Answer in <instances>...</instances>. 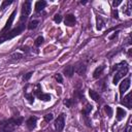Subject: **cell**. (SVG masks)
Wrapping results in <instances>:
<instances>
[{
	"mask_svg": "<svg viewBox=\"0 0 132 132\" xmlns=\"http://www.w3.org/2000/svg\"><path fill=\"white\" fill-rule=\"evenodd\" d=\"M23 122V118H16V119H9L8 121L2 123V130L4 132H11L14 130V128L19 125H21Z\"/></svg>",
	"mask_w": 132,
	"mask_h": 132,
	"instance_id": "6da1fadb",
	"label": "cell"
},
{
	"mask_svg": "<svg viewBox=\"0 0 132 132\" xmlns=\"http://www.w3.org/2000/svg\"><path fill=\"white\" fill-rule=\"evenodd\" d=\"M24 28H25V24H21V25H19L18 27H15L14 29H12L11 31L6 32L5 34H3V35L0 37V43L3 42V41H5V40L11 39V38L15 37L16 35H20V34L23 32Z\"/></svg>",
	"mask_w": 132,
	"mask_h": 132,
	"instance_id": "7a4b0ae2",
	"label": "cell"
},
{
	"mask_svg": "<svg viewBox=\"0 0 132 132\" xmlns=\"http://www.w3.org/2000/svg\"><path fill=\"white\" fill-rule=\"evenodd\" d=\"M31 12V2L26 1L23 3V8H22V15H21V22H24L27 20L28 15Z\"/></svg>",
	"mask_w": 132,
	"mask_h": 132,
	"instance_id": "3957f363",
	"label": "cell"
},
{
	"mask_svg": "<svg viewBox=\"0 0 132 132\" xmlns=\"http://www.w3.org/2000/svg\"><path fill=\"white\" fill-rule=\"evenodd\" d=\"M15 14H16V9H14L13 11H12V13L10 14V16H9V19L7 20V22H6V24H5V26L3 27V29L1 30V34L3 35V34H5L7 31H8V29L11 27V25H12V22H13V20H14V16H15Z\"/></svg>",
	"mask_w": 132,
	"mask_h": 132,
	"instance_id": "277c9868",
	"label": "cell"
},
{
	"mask_svg": "<svg viewBox=\"0 0 132 132\" xmlns=\"http://www.w3.org/2000/svg\"><path fill=\"white\" fill-rule=\"evenodd\" d=\"M120 68H121V69L117 72V74H116V76L113 77V80H112L114 85H117V84L119 82V80L128 72V67H127V66H121Z\"/></svg>",
	"mask_w": 132,
	"mask_h": 132,
	"instance_id": "5b68a950",
	"label": "cell"
},
{
	"mask_svg": "<svg viewBox=\"0 0 132 132\" xmlns=\"http://www.w3.org/2000/svg\"><path fill=\"white\" fill-rule=\"evenodd\" d=\"M64 126H65L64 114H63V113H61V114L57 118V120L55 121V127H56V129H57L58 131H62V130H63V128H64Z\"/></svg>",
	"mask_w": 132,
	"mask_h": 132,
	"instance_id": "8992f818",
	"label": "cell"
},
{
	"mask_svg": "<svg viewBox=\"0 0 132 132\" xmlns=\"http://www.w3.org/2000/svg\"><path fill=\"white\" fill-rule=\"evenodd\" d=\"M129 87H130V78L128 77V78L122 80V82H121V85H120V94L123 96L124 93L129 89Z\"/></svg>",
	"mask_w": 132,
	"mask_h": 132,
	"instance_id": "52a82bcc",
	"label": "cell"
},
{
	"mask_svg": "<svg viewBox=\"0 0 132 132\" xmlns=\"http://www.w3.org/2000/svg\"><path fill=\"white\" fill-rule=\"evenodd\" d=\"M65 25L66 26H69V27H72L75 25V16L73 14H67L65 16Z\"/></svg>",
	"mask_w": 132,
	"mask_h": 132,
	"instance_id": "ba28073f",
	"label": "cell"
},
{
	"mask_svg": "<svg viewBox=\"0 0 132 132\" xmlns=\"http://www.w3.org/2000/svg\"><path fill=\"white\" fill-rule=\"evenodd\" d=\"M36 122H37V119H36L35 117H30V118L26 121V125H27V127H28L30 130H32V129L35 128Z\"/></svg>",
	"mask_w": 132,
	"mask_h": 132,
	"instance_id": "9c48e42d",
	"label": "cell"
},
{
	"mask_svg": "<svg viewBox=\"0 0 132 132\" xmlns=\"http://www.w3.org/2000/svg\"><path fill=\"white\" fill-rule=\"evenodd\" d=\"M45 6H46V2H45V1H43V0L37 1V2L35 3V10H36L37 12H39V11H41Z\"/></svg>",
	"mask_w": 132,
	"mask_h": 132,
	"instance_id": "30bf717a",
	"label": "cell"
},
{
	"mask_svg": "<svg viewBox=\"0 0 132 132\" xmlns=\"http://www.w3.org/2000/svg\"><path fill=\"white\" fill-rule=\"evenodd\" d=\"M130 98H131V93H129V94L124 98V100L122 101V103H123L127 108H129V109L132 107V103H131V99H130Z\"/></svg>",
	"mask_w": 132,
	"mask_h": 132,
	"instance_id": "8fae6325",
	"label": "cell"
},
{
	"mask_svg": "<svg viewBox=\"0 0 132 132\" xmlns=\"http://www.w3.org/2000/svg\"><path fill=\"white\" fill-rule=\"evenodd\" d=\"M126 116V111L121 108V107H118L117 108V120L118 121H121L122 119H124V117Z\"/></svg>",
	"mask_w": 132,
	"mask_h": 132,
	"instance_id": "7c38bea8",
	"label": "cell"
},
{
	"mask_svg": "<svg viewBox=\"0 0 132 132\" xmlns=\"http://www.w3.org/2000/svg\"><path fill=\"white\" fill-rule=\"evenodd\" d=\"M89 95H90V97H91V99H93L94 101H99V99H100V96H99V94L96 92V91H94V90H89Z\"/></svg>",
	"mask_w": 132,
	"mask_h": 132,
	"instance_id": "4fadbf2b",
	"label": "cell"
},
{
	"mask_svg": "<svg viewBox=\"0 0 132 132\" xmlns=\"http://www.w3.org/2000/svg\"><path fill=\"white\" fill-rule=\"evenodd\" d=\"M104 68H105V66L104 65H101V66H99V67H97L96 69H95V71H94V73H93V76L95 77V78H97V77H99V75L102 73V71L104 70Z\"/></svg>",
	"mask_w": 132,
	"mask_h": 132,
	"instance_id": "5bb4252c",
	"label": "cell"
},
{
	"mask_svg": "<svg viewBox=\"0 0 132 132\" xmlns=\"http://www.w3.org/2000/svg\"><path fill=\"white\" fill-rule=\"evenodd\" d=\"M73 72H74V68H73V66H71V65L67 66V67L64 69V73H65V75H67L68 77L72 76Z\"/></svg>",
	"mask_w": 132,
	"mask_h": 132,
	"instance_id": "9a60e30c",
	"label": "cell"
},
{
	"mask_svg": "<svg viewBox=\"0 0 132 132\" xmlns=\"http://www.w3.org/2000/svg\"><path fill=\"white\" fill-rule=\"evenodd\" d=\"M37 97L40 99V100H42V101H48L50 99H51V96L48 95V94H44V93H40L39 95H37Z\"/></svg>",
	"mask_w": 132,
	"mask_h": 132,
	"instance_id": "2e32d148",
	"label": "cell"
},
{
	"mask_svg": "<svg viewBox=\"0 0 132 132\" xmlns=\"http://www.w3.org/2000/svg\"><path fill=\"white\" fill-rule=\"evenodd\" d=\"M38 21L37 20H33V21H31L29 24H28V29H30V30H33V29H35L36 27H37V25H38Z\"/></svg>",
	"mask_w": 132,
	"mask_h": 132,
	"instance_id": "e0dca14e",
	"label": "cell"
},
{
	"mask_svg": "<svg viewBox=\"0 0 132 132\" xmlns=\"http://www.w3.org/2000/svg\"><path fill=\"white\" fill-rule=\"evenodd\" d=\"M92 108H93V106H92V105H87V107H86L85 109H82L81 113H82V114H85V116H88V114L91 112Z\"/></svg>",
	"mask_w": 132,
	"mask_h": 132,
	"instance_id": "ac0fdd59",
	"label": "cell"
},
{
	"mask_svg": "<svg viewBox=\"0 0 132 132\" xmlns=\"http://www.w3.org/2000/svg\"><path fill=\"white\" fill-rule=\"evenodd\" d=\"M42 42H43V37H42V36H38V37L35 39L34 44H35L36 46H39V45H40Z\"/></svg>",
	"mask_w": 132,
	"mask_h": 132,
	"instance_id": "d6986e66",
	"label": "cell"
},
{
	"mask_svg": "<svg viewBox=\"0 0 132 132\" xmlns=\"http://www.w3.org/2000/svg\"><path fill=\"white\" fill-rule=\"evenodd\" d=\"M104 110H105V112L107 113V116H108V117H111V116H112V109H111V107H110V106L105 105V106H104Z\"/></svg>",
	"mask_w": 132,
	"mask_h": 132,
	"instance_id": "ffe728a7",
	"label": "cell"
},
{
	"mask_svg": "<svg viewBox=\"0 0 132 132\" xmlns=\"http://www.w3.org/2000/svg\"><path fill=\"white\" fill-rule=\"evenodd\" d=\"M85 71H86V66H85V65H80V66L76 69V72H77L78 74H82V73H85Z\"/></svg>",
	"mask_w": 132,
	"mask_h": 132,
	"instance_id": "44dd1931",
	"label": "cell"
},
{
	"mask_svg": "<svg viewBox=\"0 0 132 132\" xmlns=\"http://www.w3.org/2000/svg\"><path fill=\"white\" fill-rule=\"evenodd\" d=\"M102 27H103V22H102L101 18H98V19H97V29H98V30H101Z\"/></svg>",
	"mask_w": 132,
	"mask_h": 132,
	"instance_id": "7402d4cb",
	"label": "cell"
},
{
	"mask_svg": "<svg viewBox=\"0 0 132 132\" xmlns=\"http://www.w3.org/2000/svg\"><path fill=\"white\" fill-rule=\"evenodd\" d=\"M25 97L28 99V101L30 102V103H33V101H34V97H33V94H25Z\"/></svg>",
	"mask_w": 132,
	"mask_h": 132,
	"instance_id": "603a6c76",
	"label": "cell"
},
{
	"mask_svg": "<svg viewBox=\"0 0 132 132\" xmlns=\"http://www.w3.org/2000/svg\"><path fill=\"white\" fill-rule=\"evenodd\" d=\"M12 3V0H10V1H4L2 4H1V6H0V9L2 10V9H4L5 8V6H7V5H9V4H11Z\"/></svg>",
	"mask_w": 132,
	"mask_h": 132,
	"instance_id": "cb8c5ba5",
	"label": "cell"
},
{
	"mask_svg": "<svg viewBox=\"0 0 132 132\" xmlns=\"http://www.w3.org/2000/svg\"><path fill=\"white\" fill-rule=\"evenodd\" d=\"M64 104L67 107H71V105H72V99H66V100H64Z\"/></svg>",
	"mask_w": 132,
	"mask_h": 132,
	"instance_id": "d4e9b609",
	"label": "cell"
},
{
	"mask_svg": "<svg viewBox=\"0 0 132 132\" xmlns=\"http://www.w3.org/2000/svg\"><path fill=\"white\" fill-rule=\"evenodd\" d=\"M54 21H55V23H60L62 21V16L60 14H56L54 16Z\"/></svg>",
	"mask_w": 132,
	"mask_h": 132,
	"instance_id": "484cf974",
	"label": "cell"
},
{
	"mask_svg": "<svg viewBox=\"0 0 132 132\" xmlns=\"http://www.w3.org/2000/svg\"><path fill=\"white\" fill-rule=\"evenodd\" d=\"M53 118H54V117H53V114H52V113H47V114H45V116H44V120H45L46 122L52 121V120H53Z\"/></svg>",
	"mask_w": 132,
	"mask_h": 132,
	"instance_id": "4316f807",
	"label": "cell"
},
{
	"mask_svg": "<svg viewBox=\"0 0 132 132\" xmlns=\"http://www.w3.org/2000/svg\"><path fill=\"white\" fill-rule=\"evenodd\" d=\"M32 74H33V72H32V71H30V72L26 73V74L24 75V77H23V78H24V80H28V79H29V78L32 76Z\"/></svg>",
	"mask_w": 132,
	"mask_h": 132,
	"instance_id": "83f0119b",
	"label": "cell"
},
{
	"mask_svg": "<svg viewBox=\"0 0 132 132\" xmlns=\"http://www.w3.org/2000/svg\"><path fill=\"white\" fill-rule=\"evenodd\" d=\"M56 79H57V80H58V82H60V84H62V82H63V78H62V75H61V74H59V73L56 75Z\"/></svg>",
	"mask_w": 132,
	"mask_h": 132,
	"instance_id": "f1b7e54d",
	"label": "cell"
},
{
	"mask_svg": "<svg viewBox=\"0 0 132 132\" xmlns=\"http://www.w3.org/2000/svg\"><path fill=\"white\" fill-rule=\"evenodd\" d=\"M121 2H122L121 0H119V1H113V2H112V5H113V6H117V5H119Z\"/></svg>",
	"mask_w": 132,
	"mask_h": 132,
	"instance_id": "f546056e",
	"label": "cell"
},
{
	"mask_svg": "<svg viewBox=\"0 0 132 132\" xmlns=\"http://www.w3.org/2000/svg\"><path fill=\"white\" fill-rule=\"evenodd\" d=\"M12 57H18L16 59H20V58H22V55H20V54H14V55H12Z\"/></svg>",
	"mask_w": 132,
	"mask_h": 132,
	"instance_id": "4dcf8cb0",
	"label": "cell"
},
{
	"mask_svg": "<svg viewBox=\"0 0 132 132\" xmlns=\"http://www.w3.org/2000/svg\"><path fill=\"white\" fill-rule=\"evenodd\" d=\"M113 18H116V19H118V10H113Z\"/></svg>",
	"mask_w": 132,
	"mask_h": 132,
	"instance_id": "1f68e13d",
	"label": "cell"
},
{
	"mask_svg": "<svg viewBox=\"0 0 132 132\" xmlns=\"http://www.w3.org/2000/svg\"><path fill=\"white\" fill-rule=\"evenodd\" d=\"M131 131H132L131 126H128V128H127V131H126V132H131Z\"/></svg>",
	"mask_w": 132,
	"mask_h": 132,
	"instance_id": "d6a6232c",
	"label": "cell"
}]
</instances>
